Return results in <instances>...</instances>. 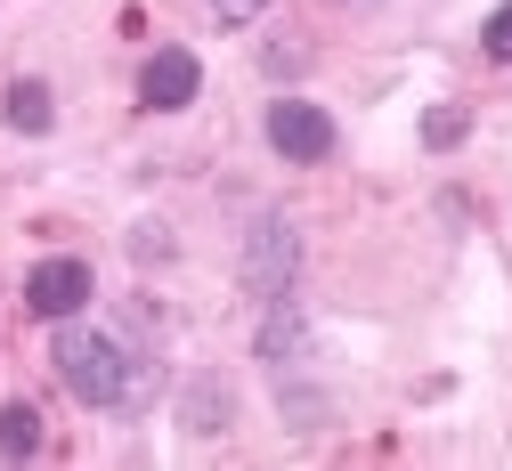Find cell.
Returning <instances> with one entry per match:
<instances>
[{
    "mask_svg": "<svg viewBox=\"0 0 512 471\" xmlns=\"http://www.w3.org/2000/svg\"><path fill=\"white\" fill-rule=\"evenodd\" d=\"M0 114H9V130H25V139H41V130L57 122V106H49L41 82H9V106H0Z\"/></svg>",
    "mask_w": 512,
    "mask_h": 471,
    "instance_id": "6",
    "label": "cell"
},
{
    "mask_svg": "<svg viewBox=\"0 0 512 471\" xmlns=\"http://www.w3.org/2000/svg\"><path fill=\"white\" fill-rule=\"evenodd\" d=\"M334 139H342V130H334L326 106H309V98H277V106H269V147H277L285 163H326Z\"/></svg>",
    "mask_w": 512,
    "mask_h": 471,
    "instance_id": "4",
    "label": "cell"
},
{
    "mask_svg": "<svg viewBox=\"0 0 512 471\" xmlns=\"http://www.w3.org/2000/svg\"><path fill=\"white\" fill-rule=\"evenodd\" d=\"M464 130H472V114H464V106H431V114H423V147H439V155H447V147H464Z\"/></svg>",
    "mask_w": 512,
    "mask_h": 471,
    "instance_id": "8",
    "label": "cell"
},
{
    "mask_svg": "<svg viewBox=\"0 0 512 471\" xmlns=\"http://www.w3.org/2000/svg\"><path fill=\"white\" fill-rule=\"evenodd\" d=\"M293 277H301V236H293L285 212H261L252 252H244V285L261 293V301H277V293H293Z\"/></svg>",
    "mask_w": 512,
    "mask_h": 471,
    "instance_id": "2",
    "label": "cell"
},
{
    "mask_svg": "<svg viewBox=\"0 0 512 471\" xmlns=\"http://www.w3.org/2000/svg\"><path fill=\"white\" fill-rule=\"evenodd\" d=\"M212 9H220L228 25H244V17H261V9H269V0H212Z\"/></svg>",
    "mask_w": 512,
    "mask_h": 471,
    "instance_id": "10",
    "label": "cell"
},
{
    "mask_svg": "<svg viewBox=\"0 0 512 471\" xmlns=\"http://www.w3.org/2000/svg\"><path fill=\"white\" fill-rule=\"evenodd\" d=\"M49 358H57V382H66L82 407H131V398L147 390V366L114 342V333H98V325H66L49 342Z\"/></svg>",
    "mask_w": 512,
    "mask_h": 471,
    "instance_id": "1",
    "label": "cell"
},
{
    "mask_svg": "<svg viewBox=\"0 0 512 471\" xmlns=\"http://www.w3.org/2000/svg\"><path fill=\"white\" fill-rule=\"evenodd\" d=\"M0 455H9V463L41 455V415L25 407V398H9V407H0Z\"/></svg>",
    "mask_w": 512,
    "mask_h": 471,
    "instance_id": "7",
    "label": "cell"
},
{
    "mask_svg": "<svg viewBox=\"0 0 512 471\" xmlns=\"http://www.w3.org/2000/svg\"><path fill=\"white\" fill-rule=\"evenodd\" d=\"M196 90H204V65H196V49H179V41L139 65V106H155V114L196 106Z\"/></svg>",
    "mask_w": 512,
    "mask_h": 471,
    "instance_id": "5",
    "label": "cell"
},
{
    "mask_svg": "<svg viewBox=\"0 0 512 471\" xmlns=\"http://www.w3.org/2000/svg\"><path fill=\"white\" fill-rule=\"evenodd\" d=\"M480 49H488L496 65H512V0H504V9H496L488 25H480Z\"/></svg>",
    "mask_w": 512,
    "mask_h": 471,
    "instance_id": "9",
    "label": "cell"
},
{
    "mask_svg": "<svg viewBox=\"0 0 512 471\" xmlns=\"http://www.w3.org/2000/svg\"><path fill=\"white\" fill-rule=\"evenodd\" d=\"M90 293H98V277H90V260H74V252L33 260V277H25V309H33V317H57V325L82 317Z\"/></svg>",
    "mask_w": 512,
    "mask_h": 471,
    "instance_id": "3",
    "label": "cell"
}]
</instances>
